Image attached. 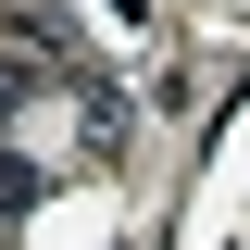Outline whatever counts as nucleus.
<instances>
[{
    "label": "nucleus",
    "instance_id": "f257e3e1",
    "mask_svg": "<svg viewBox=\"0 0 250 250\" xmlns=\"http://www.w3.org/2000/svg\"><path fill=\"white\" fill-rule=\"evenodd\" d=\"M62 50H75L62 13H38V0H25V13H13V62H62Z\"/></svg>",
    "mask_w": 250,
    "mask_h": 250
},
{
    "label": "nucleus",
    "instance_id": "f03ea898",
    "mask_svg": "<svg viewBox=\"0 0 250 250\" xmlns=\"http://www.w3.org/2000/svg\"><path fill=\"white\" fill-rule=\"evenodd\" d=\"M75 125H88V150L125 138V88H75Z\"/></svg>",
    "mask_w": 250,
    "mask_h": 250
},
{
    "label": "nucleus",
    "instance_id": "7ed1b4c3",
    "mask_svg": "<svg viewBox=\"0 0 250 250\" xmlns=\"http://www.w3.org/2000/svg\"><path fill=\"white\" fill-rule=\"evenodd\" d=\"M25 200H38V163H25V150H0V225L25 213Z\"/></svg>",
    "mask_w": 250,
    "mask_h": 250
},
{
    "label": "nucleus",
    "instance_id": "20e7f679",
    "mask_svg": "<svg viewBox=\"0 0 250 250\" xmlns=\"http://www.w3.org/2000/svg\"><path fill=\"white\" fill-rule=\"evenodd\" d=\"M13 100H25V62H0V125H13Z\"/></svg>",
    "mask_w": 250,
    "mask_h": 250
}]
</instances>
